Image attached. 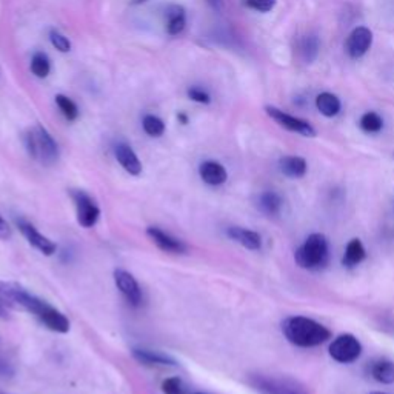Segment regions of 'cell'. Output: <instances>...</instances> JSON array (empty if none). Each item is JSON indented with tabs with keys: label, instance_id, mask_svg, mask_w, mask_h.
Listing matches in <instances>:
<instances>
[{
	"label": "cell",
	"instance_id": "cell-1",
	"mask_svg": "<svg viewBox=\"0 0 394 394\" xmlns=\"http://www.w3.org/2000/svg\"><path fill=\"white\" fill-rule=\"evenodd\" d=\"M0 301L11 305V307L28 311L51 332L60 334L69 332V321L62 311L54 308L53 305H49L43 299L30 293L21 283L0 281Z\"/></svg>",
	"mask_w": 394,
	"mask_h": 394
},
{
	"label": "cell",
	"instance_id": "cell-2",
	"mask_svg": "<svg viewBox=\"0 0 394 394\" xmlns=\"http://www.w3.org/2000/svg\"><path fill=\"white\" fill-rule=\"evenodd\" d=\"M282 333L290 344L313 348L332 339V332L322 323L305 316H291L282 322Z\"/></svg>",
	"mask_w": 394,
	"mask_h": 394
},
{
	"label": "cell",
	"instance_id": "cell-3",
	"mask_svg": "<svg viewBox=\"0 0 394 394\" xmlns=\"http://www.w3.org/2000/svg\"><path fill=\"white\" fill-rule=\"evenodd\" d=\"M329 259L328 239L321 233H313L294 253L296 264L303 270H321Z\"/></svg>",
	"mask_w": 394,
	"mask_h": 394
},
{
	"label": "cell",
	"instance_id": "cell-4",
	"mask_svg": "<svg viewBox=\"0 0 394 394\" xmlns=\"http://www.w3.org/2000/svg\"><path fill=\"white\" fill-rule=\"evenodd\" d=\"M25 147L31 157L43 165H53L59 161V145L42 125H36L25 135Z\"/></svg>",
	"mask_w": 394,
	"mask_h": 394
},
{
	"label": "cell",
	"instance_id": "cell-5",
	"mask_svg": "<svg viewBox=\"0 0 394 394\" xmlns=\"http://www.w3.org/2000/svg\"><path fill=\"white\" fill-rule=\"evenodd\" d=\"M250 384L260 394H308L305 386L288 378L254 374V376L250 378Z\"/></svg>",
	"mask_w": 394,
	"mask_h": 394
},
{
	"label": "cell",
	"instance_id": "cell-6",
	"mask_svg": "<svg viewBox=\"0 0 394 394\" xmlns=\"http://www.w3.org/2000/svg\"><path fill=\"white\" fill-rule=\"evenodd\" d=\"M328 353L333 358V360L339 362V364H353V362L360 358L362 344L356 336L345 333L338 336V338L329 344Z\"/></svg>",
	"mask_w": 394,
	"mask_h": 394
},
{
	"label": "cell",
	"instance_id": "cell-7",
	"mask_svg": "<svg viewBox=\"0 0 394 394\" xmlns=\"http://www.w3.org/2000/svg\"><path fill=\"white\" fill-rule=\"evenodd\" d=\"M71 197L76 207V216H78L79 225L84 228H93L100 218V209L96 205V202L91 199V196H88L85 192H80V189L73 192Z\"/></svg>",
	"mask_w": 394,
	"mask_h": 394
},
{
	"label": "cell",
	"instance_id": "cell-8",
	"mask_svg": "<svg viewBox=\"0 0 394 394\" xmlns=\"http://www.w3.org/2000/svg\"><path fill=\"white\" fill-rule=\"evenodd\" d=\"M265 111L273 120H275V122L283 126L285 130H288L291 132H297V135L305 136V137L316 136V130L313 128V125L307 122V120L291 116V114L283 113L282 110H279V108L271 106V105H266Z\"/></svg>",
	"mask_w": 394,
	"mask_h": 394
},
{
	"label": "cell",
	"instance_id": "cell-9",
	"mask_svg": "<svg viewBox=\"0 0 394 394\" xmlns=\"http://www.w3.org/2000/svg\"><path fill=\"white\" fill-rule=\"evenodd\" d=\"M16 224H17L19 230H21V233L23 234V237L27 239L28 244L33 245L37 251L45 254V256H53V254L57 251V245L53 242V240L48 239L47 236H43V234L37 230L33 224H30V222L23 220V219H17Z\"/></svg>",
	"mask_w": 394,
	"mask_h": 394
},
{
	"label": "cell",
	"instance_id": "cell-10",
	"mask_svg": "<svg viewBox=\"0 0 394 394\" xmlns=\"http://www.w3.org/2000/svg\"><path fill=\"white\" fill-rule=\"evenodd\" d=\"M114 283H116L117 290L132 307H139L142 303L141 285H139L136 277L131 273L125 270H116L114 271Z\"/></svg>",
	"mask_w": 394,
	"mask_h": 394
},
{
	"label": "cell",
	"instance_id": "cell-11",
	"mask_svg": "<svg viewBox=\"0 0 394 394\" xmlns=\"http://www.w3.org/2000/svg\"><path fill=\"white\" fill-rule=\"evenodd\" d=\"M373 45V33L370 28L358 27L351 31L347 40V53L351 59H359L365 56Z\"/></svg>",
	"mask_w": 394,
	"mask_h": 394
},
{
	"label": "cell",
	"instance_id": "cell-12",
	"mask_svg": "<svg viewBox=\"0 0 394 394\" xmlns=\"http://www.w3.org/2000/svg\"><path fill=\"white\" fill-rule=\"evenodd\" d=\"M147 234L148 237L154 242L159 250H162L165 253H171V254H183L187 253V245L182 242V240L176 239L171 236V234L165 233L163 230L157 227H148L147 228Z\"/></svg>",
	"mask_w": 394,
	"mask_h": 394
},
{
	"label": "cell",
	"instance_id": "cell-13",
	"mask_svg": "<svg viewBox=\"0 0 394 394\" xmlns=\"http://www.w3.org/2000/svg\"><path fill=\"white\" fill-rule=\"evenodd\" d=\"M114 154H116L120 167H122L128 174L139 176L142 173V162L139 161L135 150H132L128 143L124 142L117 143L116 148H114Z\"/></svg>",
	"mask_w": 394,
	"mask_h": 394
},
{
	"label": "cell",
	"instance_id": "cell-14",
	"mask_svg": "<svg viewBox=\"0 0 394 394\" xmlns=\"http://www.w3.org/2000/svg\"><path fill=\"white\" fill-rule=\"evenodd\" d=\"M132 358H135L139 364L147 367H177V362L168 354L152 351L147 348H132Z\"/></svg>",
	"mask_w": 394,
	"mask_h": 394
},
{
	"label": "cell",
	"instance_id": "cell-15",
	"mask_svg": "<svg viewBox=\"0 0 394 394\" xmlns=\"http://www.w3.org/2000/svg\"><path fill=\"white\" fill-rule=\"evenodd\" d=\"M227 236L250 251H259L260 248H262V237H260V234L253 230H248V228L230 227L227 230Z\"/></svg>",
	"mask_w": 394,
	"mask_h": 394
},
{
	"label": "cell",
	"instance_id": "cell-16",
	"mask_svg": "<svg viewBox=\"0 0 394 394\" xmlns=\"http://www.w3.org/2000/svg\"><path fill=\"white\" fill-rule=\"evenodd\" d=\"M200 179L211 187H219L228 179V173L225 167L216 161H205L199 167Z\"/></svg>",
	"mask_w": 394,
	"mask_h": 394
},
{
	"label": "cell",
	"instance_id": "cell-17",
	"mask_svg": "<svg viewBox=\"0 0 394 394\" xmlns=\"http://www.w3.org/2000/svg\"><path fill=\"white\" fill-rule=\"evenodd\" d=\"M279 168H281L282 174L291 179H301L307 174L308 165L307 161L301 156H285L279 161Z\"/></svg>",
	"mask_w": 394,
	"mask_h": 394
},
{
	"label": "cell",
	"instance_id": "cell-18",
	"mask_svg": "<svg viewBox=\"0 0 394 394\" xmlns=\"http://www.w3.org/2000/svg\"><path fill=\"white\" fill-rule=\"evenodd\" d=\"M367 257L365 246L362 244L360 239H351L345 248V254L342 257V265L345 268H354V266L360 265Z\"/></svg>",
	"mask_w": 394,
	"mask_h": 394
},
{
	"label": "cell",
	"instance_id": "cell-19",
	"mask_svg": "<svg viewBox=\"0 0 394 394\" xmlns=\"http://www.w3.org/2000/svg\"><path fill=\"white\" fill-rule=\"evenodd\" d=\"M370 374L379 384L384 385L394 384V362L389 359L374 360L370 367Z\"/></svg>",
	"mask_w": 394,
	"mask_h": 394
},
{
	"label": "cell",
	"instance_id": "cell-20",
	"mask_svg": "<svg viewBox=\"0 0 394 394\" xmlns=\"http://www.w3.org/2000/svg\"><path fill=\"white\" fill-rule=\"evenodd\" d=\"M165 16H167V31L170 36H177L185 30L187 19H185V10H183L182 6L170 5L167 11H165Z\"/></svg>",
	"mask_w": 394,
	"mask_h": 394
},
{
	"label": "cell",
	"instance_id": "cell-21",
	"mask_svg": "<svg viewBox=\"0 0 394 394\" xmlns=\"http://www.w3.org/2000/svg\"><path fill=\"white\" fill-rule=\"evenodd\" d=\"M316 106L317 110L321 111L325 117H334L340 113V99L333 93H321L319 96L316 97Z\"/></svg>",
	"mask_w": 394,
	"mask_h": 394
},
{
	"label": "cell",
	"instance_id": "cell-22",
	"mask_svg": "<svg viewBox=\"0 0 394 394\" xmlns=\"http://www.w3.org/2000/svg\"><path fill=\"white\" fill-rule=\"evenodd\" d=\"M282 197L275 192H265L259 196L257 199V208L264 214L270 216V218H275L282 209Z\"/></svg>",
	"mask_w": 394,
	"mask_h": 394
},
{
	"label": "cell",
	"instance_id": "cell-23",
	"mask_svg": "<svg viewBox=\"0 0 394 394\" xmlns=\"http://www.w3.org/2000/svg\"><path fill=\"white\" fill-rule=\"evenodd\" d=\"M31 71L39 79L48 78V74L51 71V62L49 57L45 53H34L33 59H31Z\"/></svg>",
	"mask_w": 394,
	"mask_h": 394
},
{
	"label": "cell",
	"instance_id": "cell-24",
	"mask_svg": "<svg viewBox=\"0 0 394 394\" xmlns=\"http://www.w3.org/2000/svg\"><path fill=\"white\" fill-rule=\"evenodd\" d=\"M319 39H317V36H307L303 37V40L301 43V54L303 57V60L307 63H311L316 60L317 54H319Z\"/></svg>",
	"mask_w": 394,
	"mask_h": 394
},
{
	"label": "cell",
	"instance_id": "cell-25",
	"mask_svg": "<svg viewBox=\"0 0 394 394\" xmlns=\"http://www.w3.org/2000/svg\"><path fill=\"white\" fill-rule=\"evenodd\" d=\"M142 126L143 131L151 137H161L165 132V122L154 114H147L142 120Z\"/></svg>",
	"mask_w": 394,
	"mask_h": 394
},
{
	"label": "cell",
	"instance_id": "cell-26",
	"mask_svg": "<svg viewBox=\"0 0 394 394\" xmlns=\"http://www.w3.org/2000/svg\"><path fill=\"white\" fill-rule=\"evenodd\" d=\"M360 128L365 132H379L384 128V120L378 113L368 111L360 117Z\"/></svg>",
	"mask_w": 394,
	"mask_h": 394
},
{
	"label": "cell",
	"instance_id": "cell-27",
	"mask_svg": "<svg viewBox=\"0 0 394 394\" xmlns=\"http://www.w3.org/2000/svg\"><path fill=\"white\" fill-rule=\"evenodd\" d=\"M56 104L59 106V110L62 111L63 116H65V119L76 120L79 117V108L69 97L63 96V94H57Z\"/></svg>",
	"mask_w": 394,
	"mask_h": 394
},
{
	"label": "cell",
	"instance_id": "cell-28",
	"mask_svg": "<svg viewBox=\"0 0 394 394\" xmlns=\"http://www.w3.org/2000/svg\"><path fill=\"white\" fill-rule=\"evenodd\" d=\"M49 40H51V45H53L57 51H60V53H68V51L71 49V42H69L68 37L65 34H62L60 31L51 30Z\"/></svg>",
	"mask_w": 394,
	"mask_h": 394
},
{
	"label": "cell",
	"instance_id": "cell-29",
	"mask_svg": "<svg viewBox=\"0 0 394 394\" xmlns=\"http://www.w3.org/2000/svg\"><path fill=\"white\" fill-rule=\"evenodd\" d=\"M163 394H185V389L179 378H168L162 382Z\"/></svg>",
	"mask_w": 394,
	"mask_h": 394
},
{
	"label": "cell",
	"instance_id": "cell-30",
	"mask_svg": "<svg viewBox=\"0 0 394 394\" xmlns=\"http://www.w3.org/2000/svg\"><path fill=\"white\" fill-rule=\"evenodd\" d=\"M246 6L259 12H268L276 6V0H246Z\"/></svg>",
	"mask_w": 394,
	"mask_h": 394
},
{
	"label": "cell",
	"instance_id": "cell-31",
	"mask_svg": "<svg viewBox=\"0 0 394 394\" xmlns=\"http://www.w3.org/2000/svg\"><path fill=\"white\" fill-rule=\"evenodd\" d=\"M188 94V97L197 102V104H203V105H208L209 102H211V96L207 91H203L202 88H197V86H193V88H189V90L187 91Z\"/></svg>",
	"mask_w": 394,
	"mask_h": 394
},
{
	"label": "cell",
	"instance_id": "cell-32",
	"mask_svg": "<svg viewBox=\"0 0 394 394\" xmlns=\"http://www.w3.org/2000/svg\"><path fill=\"white\" fill-rule=\"evenodd\" d=\"M11 228L8 225V222L3 219V216L0 214V239L8 240L11 237Z\"/></svg>",
	"mask_w": 394,
	"mask_h": 394
},
{
	"label": "cell",
	"instance_id": "cell-33",
	"mask_svg": "<svg viewBox=\"0 0 394 394\" xmlns=\"http://www.w3.org/2000/svg\"><path fill=\"white\" fill-rule=\"evenodd\" d=\"M208 3L211 5L214 10H220V3H222L220 0H208Z\"/></svg>",
	"mask_w": 394,
	"mask_h": 394
},
{
	"label": "cell",
	"instance_id": "cell-34",
	"mask_svg": "<svg viewBox=\"0 0 394 394\" xmlns=\"http://www.w3.org/2000/svg\"><path fill=\"white\" fill-rule=\"evenodd\" d=\"M177 119H179L183 125H187V124H188V117H187V114L179 113V114H177Z\"/></svg>",
	"mask_w": 394,
	"mask_h": 394
},
{
	"label": "cell",
	"instance_id": "cell-35",
	"mask_svg": "<svg viewBox=\"0 0 394 394\" xmlns=\"http://www.w3.org/2000/svg\"><path fill=\"white\" fill-rule=\"evenodd\" d=\"M6 314H8V311L5 308V303L0 301V317H6Z\"/></svg>",
	"mask_w": 394,
	"mask_h": 394
},
{
	"label": "cell",
	"instance_id": "cell-36",
	"mask_svg": "<svg viewBox=\"0 0 394 394\" xmlns=\"http://www.w3.org/2000/svg\"><path fill=\"white\" fill-rule=\"evenodd\" d=\"M370 394H389V393H380V391H373V393H370Z\"/></svg>",
	"mask_w": 394,
	"mask_h": 394
},
{
	"label": "cell",
	"instance_id": "cell-37",
	"mask_svg": "<svg viewBox=\"0 0 394 394\" xmlns=\"http://www.w3.org/2000/svg\"><path fill=\"white\" fill-rule=\"evenodd\" d=\"M143 2H147V0H136L135 3H143Z\"/></svg>",
	"mask_w": 394,
	"mask_h": 394
},
{
	"label": "cell",
	"instance_id": "cell-38",
	"mask_svg": "<svg viewBox=\"0 0 394 394\" xmlns=\"http://www.w3.org/2000/svg\"><path fill=\"white\" fill-rule=\"evenodd\" d=\"M193 394H205V393H193Z\"/></svg>",
	"mask_w": 394,
	"mask_h": 394
}]
</instances>
